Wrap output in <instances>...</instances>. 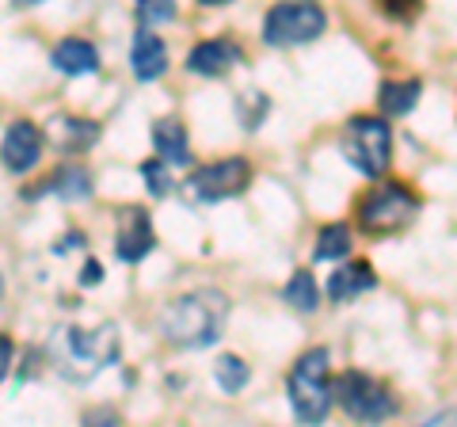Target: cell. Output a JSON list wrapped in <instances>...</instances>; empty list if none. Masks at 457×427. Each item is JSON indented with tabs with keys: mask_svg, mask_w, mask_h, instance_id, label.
Instances as JSON below:
<instances>
[{
	"mask_svg": "<svg viewBox=\"0 0 457 427\" xmlns=\"http://www.w3.org/2000/svg\"><path fill=\"white\" fill-rule=\"evenodd\" d=\"M228 321V297L213 287L187 290L171 297L161 313V336L176 347H210L218 344Z\"/></svg>",
	"mask_w": 457,
	"mask_h": 427,
	"instance_id": "obj_1",
	"label": "cell"
},
{
	"mask_svg": "<svg viewBox=\"0 0 457 427\" xmlns=\"http://www.w3.org/2000/svg\"><path fill=\"white\" fill-rule=\"evenodd\" d=\"M286 393H290L294 416L302 423H324L332 412V374H328V351L309 347L297 355V363L286 378Z\"/></svg>",
	"mask_w": 457,
	"mask_h": 427,
	"instance_id": "obj_2",
	"label": "cell"
},
{
	"mask_svg": "<svg viewBox=\"0 0 457 427\" xmlns=\"http://www.w3.org/2000/svg\"><path fill=\"white\" fill-rule=\"evenodd\" d=\"M343 156L370 180L385 176L393 161V126L381 115H354L343 130Z\"/></svg>",
	"mask_w": 457,
	"mask_h": 427,
	"instance_id": "obj_3",
	"label": "cell"
},
{
	"mask_svg": "<svg viewBox=\"0 0 457 427\" xmlns=\"http://www.w3.org/2000/svg\"><path fill=\"white\" fill-rule=\"evenodd\" d=\"M332 401H339L347 416L362 423H381L396 412V397L389 393V386H381L362 370H343L339 378H332Z\"/></svg>",
	"mask_w": 457,
	"mask_h": 427,
	"instance_id": "obj_4",
	"label": "cell"
},
{
	"mask_svg": "<svg viewBox=\"0 0 457 427\" xmlns=\"http://www.w3.org/2000/svg\"><path fill=\"white\" fill-rule=\"evenodd\" d=\"M416 210H420V198L404 183H381V188H374L359 203V225L374 237H389L404 230Z\"/></svg>",
	"mask_w": 457,
	"mask_h": 427,
	"instance_id": "obj_5",
	"label": "cell"
},
{
	"mask_svg": "<svg viewBox=\"0 0 457 427\" xmlns=\"http://www.w3.org/2000/svg\"><path fill=\"white\" fill-rule=\"evenodd\" d=\"M248 183H252V164L245 156H225V161L195 168L183 188H187V195L195 203H221V198L240 195Z\"/></svg>",
	"mask_w": 457,
	"mask_h": 427,
	"instance_id": "obj_6",
	"label": "cell"
},
{
	"mask_svg": "<svg viewBox=\"0 0 457 427\" xmlns=\"http://www.w3.org/2000/svg\"><path fill=\"white\" fill-rule=\"evenodd\" d=\"M328 27V16L320 4H275L263 20L267 46H302L312 42Z\"/></svg>",
	"mask_w": 457,
	"mask_h": 427,
	"instance_id": "obj_7",
	"label": "cell"
},
{
	"mask_svg": "<svg viewBox=\"0 0 457 427\" xmlns=\"http://www.w3.org/2000/svg\"><path fill=\"white\" fill-rule=\"evenodd\" d=\"M65 351L73 355L80 366H107L119 359V329L114 324H99V329H65Z\"/></svg>",
	"mask_w": 457,
	"mask_h": 427,
	"instance_id": "obj_8",
	"label": "cell"
},
{
	"mask_svg": "<svg viewBox=\"0 0 457 427\" xmlns=\"http://www.w3.org/2000/svg\"><path fill=\"white\" fill-rule=\"evenodd\" d=\"M156 245V233H153V218L145 206H126L119 210V233H114V248H119V260L122 264H137L145 260Z\"/></svg>",
	"mask_w": 457,
	"mask_h": 427,
	"instance_id": "obj_9",
	"label": "cell"
},
{
	"mask_svg": "<svg viewBox=\"0 0 457 427\" xmlns=\"http://www.w3.org/2000/svg\"><path fill=\"white\" fill-rule=\"evenodd\" d=\"M42 146H46V138H42L38 126L27 119H16L8 126L4 141H0V156H4V164L12 172H31L42 161Z\"/></svg>",
	"mask_w": 457,
	"mask_h": 427,
	"instance_id": "obj_10",
	"label": "cell"
},
{
	"mask_svg": "<svg viewBox=\"0 0 457 427\" xmlns=\"http://www.w3.org/2000/svg\"><path fill=\"white\" fill-rule=\"evenodd\" d=\"M237 62H240V46L228 38H206L198 46H191L187 54V69L198 77H218L225 69H233Z\"/></svg>",
	"mask_w": 457,
	"mask_h": 427,
	"instance_id": "obj_11",
	"label": "cell"
},
{
	"mask_svg": "<svg viewBox=\"0 0 457 427\" xmlns=\"http://www.w3.org/2000/svg\"><path fill=\"white\" fill-rule=\"evenodd\" d=\"M130 69L137 80H156L168 69V50L161 35H153V27H141L134 35V46H130Z\"/></svg>",
	"mask_w": 457,
	"mask_h": 427,
	"instance_id": "obj_12",
	"label": "cell"
},
{
	"mask_svg": "<svg viewBox=\"0 0 457 427\" xmlns=\"http://www.w3.org/2000/svg\"><path fill=\"white\" fill-rule=\"evenodd\" d=\"M50 62H54L57 73H65V77H88L99 69V50L88 38H65L54 46Z\"/></svg>",
	"mask_w": 457,
	"mask_h": 427,
	"instance_id": "obj_13",
	"label": "cell"
},
{
	"mask_svg": "<svg viewBox=\"0 0 457 427\" xmlns=\"http://www.w3.org/2000/svg\"><path fill=\"white\" fill-rule=\"evenodd\" d=\"M374 287H378L374 267L366 260H351L347 267H339V272H332V279H328V297H332V302H351V297H359Z\"/></svg>",
	"mask_w": 457,
	"mask_h": 427,
	"instance_id": "obj_14",
	"label": "cell"
},
{
	"mask_svg": "<svg viewBox=\"0 0 457 427\" xmlns=\"http://www.w3.org/2000/svg\"><path fill=\"white\" fill-rule=\"evenodd\" d=\"M27 195H62L65 203H77V198H88L92 195V176L84 172L80 164H65V168H57V172L50 180H42L35 183V191H27Z\"/></svg>",
	"mask_w": 457,
	"mask_h": 427,
	"instance_id": "obj_15",
	"label": "cell"
},
{
	"mask_svg": "<svg viewBox=\"0 0 457 427\" xmlns=\"http://www.w3.org/2000/svg\"><path fill=\"white\" fill-rule=\"evenodd\" d=\"M153 146L156 156L164 164H191V146H187V130L176 119H161L153 122Z\"/></svg>",
	"mask_w": 457,
	"mask_h": 427,
	"instance_id": "obj_16",
	"label": "cell"
},
{
	"mask_svg": "<svg viewBox=\"0 0 457 427\" xmlns=\"http://www.w3.org/2000/svg\"><path fill=\"white\" fill-rule=\"evenodd\" d=\"M420 92H423V84L411 77V80H385L381 84V92H378V107H381V115H408L411 107L420 104Z\"/></svg>",
	"mask_w": 457,
	"mask_h": 427,
	"instance_id": "obj_17",
	"label": "cell"
},
{
	"mask_svg": "<svg viewBox=\"0 0 457 427\" xmlns=\"http://www.w3.org/2000/svg\"><path fill=\"white\" fill-rule=\"evenodd\" d=\"M282 297L290 302V309H297V313H312V309H317V302H320L317 279H312L309 272H294L290 282L282 287Z\"/></svg>",
	"mask_w": 457,
	"mask_h": 427,
	"instance_id": "obj_18",
	"label": "cell"
},
{
	"mask_svg": "<svg viewBox=\"0 0 457 427\" xmlns=\"http://www.w3.org/2000/svg\"><path fill=\"white\" fill-rule=\"evenodd\" d=\"M347 252H351V225L332 222L317 233V248H312L317 260H343Z\"/></svg>",
	"mask_w": 457,
	"mask_h": 427,
	"instance_id": "obj_19",
	"label": "cell"
},
{
	"mask_svg": "<svg viewBox=\"0 0 457 427\" xmlns=\"http://www.w3.org/2000/svg\"><path fill=\"white\" fill-rule=\"evenodd\" d=\"M213 378H218V386L225 393H240L252 381V370L240 355H221V359L213 363Z\"/></svg>",
	"mask_w": 457,
	"mask_h": 427,
	"instance_id": "obj_20",
	"label": "cell"
},
{
	"mask_svg": "<svg viewBox=\"0 0 457 427\" xmlns=\"http://www.w3.org/2000/svg\"><path fill=\"white\" fill-rule=\"evenodd\" d=\"M141 176H145V183H149V195H153V198H164L171 188H176V183H171L168 164L161 161V156H153V161L141 164Z\"/></svg>",
	"mask_w": 457,
	"mask_h": 427,
	"instance_id": "obj_21",
	"label": "cell"
},
{
	"mask_svg": "<svg viewBox=\"0 0 457 427\" xmlns=\"http://www.w3.org/2000/svg\"><path fill=\"white\" fill-rule=\"evenodd\" d=\"M65 126V146L69 149H84V146H92V141L99 138V126L96 122H88V119H69V122H62Z\"/></svg>",
	"mask_w": 457,
	"mask_h": 427,
	"instance_id": "obj_22",
	"label": "cell"
},
{
	"mask_svg": "<svg viewBox=\"0 0 457 427\" xmlns=\"http://www.w3.org/2000/svg\"><path fill=\"white\" fill-rule=\"evenodd\" d=\"M137 20L141 23H168V20H176V8L164 4V0H141L137 4Z\"/></svg>",
	"mask_w": 457,
	"mask_h": 427,
	"instance_id": "obj_23",
	"label": "cell"
},
{
	"mask_svg": "<svg viewBox=\"0 0 457 427\" xmlns=\"http://www.w3.org/2000/svg\"><path fill=\"white\" fill-rule=\"evenodd\" d=\"M84 427H119V416H114V408H96L84 416Z\"/></svg>",
	"mask_w": 457,
	"mask_h": 427,
	"instance_id": "obj_24",
	"label": "cell"
},
{
	"mask_svg": "<svg viewBox=\"0 0 457 427\" xmlns=\"http://www.w3.org/2000/svg\"><path fill=\"white\" fill-rule=\"evenodd\" d=\"M12 359H16V344H12V336H0V381L8 378Z\"/></svg>",
	"mask_w": 457,
	"mask_h": 427,
	"instance_id": "obj_25",
	"label": "cell"
},
{
	"mask_svg": "<svg viewBox=\"0 0 457 427\" xmlns=\"http://www.w3.org/2000/svg\"><path fill=\"white\" fill-rule=\"evenodd\" d=\"M99 275H104V272H99V264L88 260V264H84V272H80V282H84V287H96Z\"/></svg>",
	"mask_w": 457,
	"mask_h": 427,
	"instance_id": "obj_26",
	"label": "cell"
},
{
	"mask_svg": "<svg viewBox=\"0 0 457 427\" xmlns=\"http://www.w3.org/2000/svg\"><path fill=\"white\" fill-rule=\"evenodd\" d=\"M73 245H77V248L84 245V233H69L65 240H57V248H54V252H69V248H73Z\"/></svg>",
	"mask_w": 457,
	"mask_h": 427,
	"instance_id": "obj_27",
	"label": "cell"
},
{
	"mask_svg": "<svg viewBox=\"0 0 457 427\" xmlns=\"http://www.w3.org/2000/svg\"><path fill=\"white\" fill-rule=\"evenodd\" d=\"M0 294H4V275H0Z\"/></svg>",
	"mask_w": 457,
	"mask_h": 427,
	"instance_id": "obj_28",
	"label": "cell"
}]
</instances>
